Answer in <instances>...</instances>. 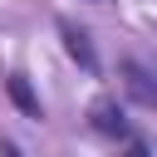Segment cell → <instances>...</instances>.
<instances>
[{"instance_id": "obj_1", "label": "cell", "mask_w": 157, "mask_h": 157, "mask_svg": "<svg viewBox=\"0 0 157 157\" xmlns=\"http://www.w3.org/2000/svg\"><path fill=\"white\" fill-rule=\"evenodd\" d=\"M118 74H123V88H128V98L137 108H157V74L152 69H142L137 59H123Z\"/></svg>"}, {"instance_id": "obj_2", "label": "cell", "mask_w": 157, "mask_h": 157, "mask_svg": "<svg viewBox=\"0 0 157 157\" xmlns=\"http://www.w3.org/2000/svg\"><path fill=\"white\" fill-rule=\"evenodd\" d=\"M59 34H64V49H69V59H78L88 74L98 69V54H93V39H88V29H78L74 20H59Z\"/></svg>"}, {"instance_id": "obj_3", "label": "cell", "mask_w": 157, "mask_h": 157, "mask_svg": "<svg viewBox=\"0 0 157 157\" xmlns=\"http://www.w3.org/2000/svg\"><path fill=\"white\" fill-rule=\"evenodd\" d=\"M88 118H93V128H98V132H108V137H128V123H123V108H118L113 98H93Z\"/></svg>"}, {"instance_id": "obj_4", "label": "cell", "mask_w": 157, "mask_h": 157, "mask_svg": "<svg viewBox=\"0 0 157 157\" xmlns=\"http://www.w3.org/2000/svg\"><path fill=\"white\" fill-rule=\"evenodd\" d=\"M5 88H10V98H15V108H20L25 118H44V108H39V93L29 88V78H25V74H10V78H5Z\"/></svg>"}]
</instances>
